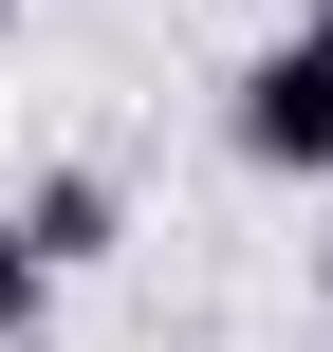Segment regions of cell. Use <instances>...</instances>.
Segmentation results:
<instances>
[{"instance_id":"cell-1","label":"cell","mask_w":333,"mask_h":352,"mask_svg":"<svg viewBox=\"0 0 333 352\" xmlns=\"http://www.w3.org/2000/svg\"><path fill=\"white\" fill-rule=\"evenodd\" d=\"M222 148H241L260 186H333V37H260V56H241Z\"/></svg>"},{"instance_id":"cell-2","label":"cell","mask_w":333,"mask_h":352,"mask_svg":"<svg viewBox=\"0 0 333 352\" xmlns=\"http://www.w3.org/2000/svg\"><path fill=\"white\" fill-rule=\"evenodd\" d=\"M0 223H19V241H37V260H56V278H93V260H111V241H130V186H111V167H37V186H19V204H0Z\"/></svg>"},{"instance_id":"cell-3","label":"cell","mask_w":333,"mask_h":352,"mask_svg":"<svg viewBox=\"0 0 333 352\" xmlns=\"http://www.w3.org/2000/svg\"><path fill=\"white\" fill-rule=\"evenodd\" d=\"M37 334H56V260L0 223V352H37Z\"/></svg>"},{"instance_id":"cell-4","label":"cell","mask_w":333,"mask_h":352,"mask_svg":"<svg viewBox=\"0 0 333 352\" xmlns=\"http://www.w3.org/2000/svg\"><path fill=\"white\" fill-rule=\"evenodd\" d=\"M297 37H333V0H315V19H297Z\"/></svg>"},{"instance_id":"cell-5","label":"cell","mask_w":333,"mask_h":352,"mask_svg":"<svg viewBox=\"0 0 333 352\" xmlns=\"http://www.w3.org/2000/svg\"><path fill=\"white\" fill-rule=\"evenodd\" d=\"M315 316H333V260H315Z\"/></svg>"},{"instance_id":"cell-6","label":"cell","mask_w":333,"mask_h":352,"mask_svg":"<svg viewBox=\"0 0 333 352\" xmlns=\"http://www.w3.org/2000/svg\"><path fill=\"white\" fill-rule=\"evenodd\" d=\"M0 19H19V0H0Z\"/></svg>"}]
</instances>
